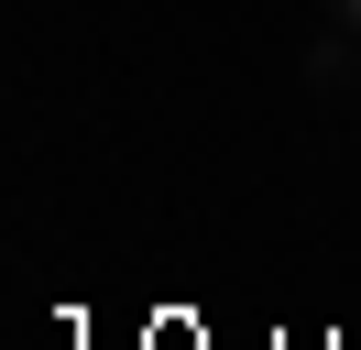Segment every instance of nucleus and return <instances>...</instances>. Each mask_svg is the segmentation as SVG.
Masks as SVG:
<instances>
[{"mask_svg": "<svg viewBox=\"0 0 361 350\" xmlns=\"http://www.w3.org/2000/svg\"><path fill=\"white\" fill-rule=\"evenodd\" d=\"M317 11H329V22H339V33H361V0H317Z\"/></svg>", "mask_w": 361, "mask_h": 350, "instance_id": "1", "label": "nucleus"}, {"mask_svg": "<svg viewBox=\"0 0 361 350\" xmlns=\"http://www.w3.org/2000/svg\"><path fill=\"white\" fill-rule=\"evenodd\" d=\"M350 99H361V88H350Z\"/></svg>", "mask_w": 361, "mask_h": 350, "instance_id": "2", "label": "nucleus"}]
</instances>
